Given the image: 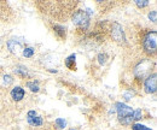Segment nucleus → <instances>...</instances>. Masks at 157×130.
I'll return each instance as SVG.
<instances>
[{"label": "nucleus", "mask_w": 157, "mask_h": 130, "mask_svg": "<svg viewBox=\"0 0 157 130\" xmlns=\"http://www.w3.org/2000/svg\"><path fill=\"white\" fill-rule=\"evenodd\" d=\"M111 35L114 37V40L118 43H124L126 42V37L123 34V29L118 23H114L111 27Z\"/></svg>", "instance_id": "obj_5"}, {"label": "nucleus", "mask_w": 157, "mask_h": 130, "mask_svg": "<svg viewBox=\"0 0 157 130\" xmlns=\"http://www.w3.org/2000/svg\"><path fill=\"white\" fill-rule=\"evenodd\" d=\"M157 46V33L155 30L149 32L143 37V47L147 54H155Z\"/></svg>", "instance_id": "obj_2"}, {"label": "nucleus", "mask_w": 157, "mask_h": 130, "mask_svg": "<svg viewBox=\"0 0 157 130\" xmlns=\"http://www.w3.org/2000/svg\"><path fill=\"white\" fill-rule=\"evenodd\" d=\"M141 118H143V112H141L140 109L133 111V114H132V119H133V121H139V119H141Z\"/></svg>", "instance_id": "obj_13"}, {"label": "nucleus", "mask_w": 157, "mask_h": 130, "mask_svg": "<svg viewBox=\"0 0 157 130\" xmlns=\"http://www.w3.org/2000/svg\"><path fill=\"white\" fill-rule=\"evenodd\" d=\"M15 74L21 76V77H25V76H28V70L25 66H18L15 69Z\"/></svg>", "instance_id": "obj_11"}, {"label": "nucleus", "mask_w": 157, "mask_h": 130, "mask_svg": "<svg viewBox=\"0 0 157 130\" xmlns=\"http://www.w3.org/2000/svg\"><path fill=\"white\" fill-rule=\"evenodd\" d=\"M55 123L57 124V127H58L59 129H64L65 125H67V122H65L63 118H57V119L55 121Z\"/></svg>", "instance_id": "obj_15"}, {"label": "nucleus", "mask_w": 157, "mask_h": 130, "mask_svg": "<svg viewBox=\"0 0 157 130\" xmlns=\"http://www.w3.org/2000/svg\"><path fill=\"white\" fill-rule=\"evenodd\" d=\"M75 59H76V56H75V54H71V56H69L65 59V65H67L68 69L75 70V68H76V65H75Z\"/></svg>", "instance_id": "obj_9"}, {"label": "nucleus", "mask_w": 157, "mask_h": 130, "mask_svg": "<svg viewBox=\"0 0 157 130\" xmlns=\"http://www.w3.org/2000/svg\"><path fill=\"white\" fill-rule=\"evenodd\" d=\"M133 109L123 102H117L116 104V112H117V116H118V119L122 124H131L132 123V114H133Z\"/></svg>", "instance_id": "obj_1"}, {"label": "nucleus", "mask_w": 157, "mask_h": 130, "mask_svg": "<svg viewBox=\"0 0 157 130\" xmlns=\"http://www.w3.org/2000/svg\"><path fill=\"white\" fill-rule=\"evenodd\" d=\"M132 96H133V93H132V92H129V93H126L124 95H123L124 100H131V99H132Z\"/></svg>", "instance_id": "obj_21"}, {"label": "nucleus", "mask_w": 157, "mask_h": 130, "mask_svg": "<svg viewBox=\"0 0 157 130\" xmlns=\"http://www.w3.org/2000/svg\"><path fill=\"white\" fill-rule=\"evenodd\" d=\"M71 130H74V129H71Z\"/></svg>", "instance_id": "obj_22"}, {"label": "nucleus", "mask_w": 157, "mask_h": 130, "mask_svg": "<svg viewBox=\"0 0 157 130\" xmlns=\"http://www.w3.org/2000/svg\"><path fill=\"white\" fill-rule=\"evenodd\" d=\"M73 23L81 28V29H87L88 25H90V16L86 11L83 10H78L74 16H73Z\"/></svg>", "instance_id": "obj_3"}, {"label": "nucleus", "mask_w": 157, "mask_h": 130, "mask_svg": "<svg viewBox=\"0 0 157 130\" xmlns=\"http://www.w3.org/2000/svg\"><path fill=\"white\" fill-rule=\"evenodd\" d=\"M106 54H99L98 56V60H99V63L100 64H105L106 63Z\"/></svg>", "instance_id": "obj_20"}, {"label": "nucleus", "mask_w": 157, "mask_h": 130, "mask_svg": "<svg viewBox=\"0 0 157 130\" xmlns=\"http://www.w3.org/2000/svg\"><path fill=\"white\" fill-rule=\"evenodd\" d=\"M132 129L133 130H151L150 128H147V127H145V125H143V124H133V125H132Z\"/></svg>", "instance_id": "obj_17"}, {"label": "nucleus", "mask_w": 157, "mask_h": 130, "mask_svg": "<svg viewBox=\"0 0 157 130\" xmlns=\"http://www.w3.org/2000/svg\"><path fill=\"white\" fill-rule=\"evenodd\" d=\"M12 77L10 76V75H4V83L5 84H11L12 83Z\"/></svg>", "instance_id": "obj_19"}, {"label": "nucleus", "mask_w": 157, "mask_h": 130, "mask_svg": "<svg viewBox=\"0 0 157 130\" xmlns=\"http://www.w3.org/2000/svg\"><path fill=\"white\" fill-rule=\"evenodd\" d=\"M27 87H28L32 92H35V93L39 92V89H40L39 84H38L36 82H28V83H27Z\"/></svg>", "instance_id": "obj_12"}, {"label": "nucleus", "mask_w": 157, "mask_h": 130, "mask_svg": "<svg viewBox=\"0 0 157 130\" xmlns=\"http://www.w3.org/2000/svg\"><path fill=\"white\" fill-rule=\"evenodd\" d=\"M11 98L15 100V101H20L24 98V89L22 87H15L12 91H11Z\"/></svg>", "instance_id": "obj_7"}, {"label": "nucleus", "mask_w": 157, "mask_h": 130, "mask_svg": "<svg viewBox=\"0 0 157 130\" xmlns=\"http://www.w3.org/2000/svg\"><path fill=\"white\" fill-rule=\"evenodd\" d=\"M149 19H150L151 22H154V23L156 22V19H157V12L155 11V10H154V11H151V12L149 13Z\"/></svg>", "instance_id": "obj_18"}, {"label": "nucleus", "mask_w": 157, "mask_h": 130, "mask_svg": "<svg viewBox=\"0 0 157 130\" xmlns=\"http://www.w3.org/2000/svg\"><path fill=\"white\" fill-rule=\"evenodd\" d=\"M157 76L156 74L149 75V77L145 80V83H144V91L147 94H154L157 89Z\"/></svg>", "instance_id": "obj_4"}, {"label": "nucleus", "mask_w": 157, "mask_h": 130, "mask_svg": "<svg viewBox=\"0 0 157 130\" xmlns=\"http://www.w3.org/2000/svg\"><path fill=\"white\" fill-rule=\"evenodd\" d=\"M7 46H9V48H10L11 52L17 53L18 50L21 48V42H18V41L15 40V39H12V40H10V41L7 42Z\"/></svg>", "instance_id": "obj_8"}, {"label": "nucleus", "mask_w": 157, "mask_h": 130, "mask_svg": "<svg viewBox=\"0 0 157 130\" xmlns=\"http://www.w3.org/2000/svg\"><path fill=\"white\" fill-rule=\"evenodd\" d=\"M136 5H137L138 7L143 9V7L149 5V0H136Z\"/></svg>", "instance_id": "obj_16"}, {"label": "nucleus", "mask_w": 157, "mask_h": 130, "mask_svg": "<svg viewBox=\"0 0 157 130\" xmlns=\"http://www.w3.org/2000/svg\"><path fill=\"white\" fill-rule=\"evenodd\" d=\"M27 121L32 127H41L44 123L42 118L38 116V113L35 111H29L27 113Z\"/></svg>", "instance_id": "obj_6"}, {"label": "nucleus", "mask_w": 157, "mask_h": 130, "mask_svg": "<svg viewBox=\"0 0 157 130\" xmlns=\"http://www.w3.org/2000/svg\"><path fill=\"white\" fill-rule=\"evenodd\" d=\"M53 30H55V33H56L60 39H64V37H65V28H64L63 25H58V24L53 25Z\"/></svg>", "instance_id": "obj_10"}, {"label": "nucleus", "mask_w": 157, "mask_h": 130, "mask_svg": "<svg viewBox=\"0 0 157 130\" xmlns=\"http://www.w3.org/2000/svg\"><path fill=\"white\" fill-rule=\"evenodd\" d=\"M33 54H34V48L33 47H27V48L23 50V56L24 57L30 58V57H33Z\"/></svg>", "instance_id": "obj_14"}]
</instances>
